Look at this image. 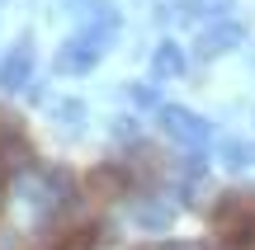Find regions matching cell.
<instances>
[{
    "instance_id": "6da1fadb",
    "label": "cell",
    "mask_w": 255,
    "mask_h": 250,
    "mask_svg": "<svg viewBox=\"0 0 255 250\" xmlns=\"http://www.w3.org/2000/svg\"><path fill=\"white\" fill-rule=\"evenodd\" d=\"M114 47V33H95V28H76L62 47L52 52V71L57 76H90L104 62V52Z\"/></svg>"
},
{
    "instance_id": "7a4b0ae2",
    "label": "cell",
    "mask_w": 255,
    "mask_h": 250,
    "mask_svg": "<svg viewBox=\"0 0 255 250\" xmlns=\"http://www.w3.org/2000/svg\"><path fill=\"white\" fill-rule=\"evenodd\" d=\"M81 179H85V203H95V208L123 203V198L132 194V184H128V175H123L119 161H100V166H90Z\"/></svg>"
},
{
    "instance_id": "3957f363",
    "label": "cell",
    "mask_w": 255,
    "mask_h": 250,
    "mask_svg": "<svg viewBox=\"0 0 255 250\" xmlns=\"http://www.w3.org/2000/svg\"><path fill=\"white\" fill-rule=\"evenodd\" d=\"M156 123H161V132H165L170 142H180V147H189V151H199L203 142L213 137L208 118H199V113L180 109V104H161V109H156Z\"/></svg>"
},
{
    "instance_id": "277c9868",
    "label": "cell",
    "mask_w": 255,
    "mask_h": 250,
    "mask_svg": "<svg viewBox=\"0 0 255 250\" xmlns=\"http://www.w3.org/2000/svg\"><path fill=\"white\" fill-rule=\"evenodd\" d=\"M119 166H123L128 184H132V189H142V194H146V189H156V184L165 179L170 161H165V156H161L156 147H146V142H132V151H128V156L119 161Z\"/></svg>"
},
{
    "instance_id": "5b68a950",
    "label": "cell",
    "mask_w": 255,
    "mask_h": 250,
    "mask_svg": "<svg viewBox=\"0 0 255 250\" xmlns=\"http://www.w3.org/2000/svg\"><path fill=\"white\" fill-rule=\"evenodd\" d=\"M33 62H38L33 43H28V38H19V43L9 47L5 57H0V90H5V94H24V90H33Z\"/></svg>"
},
{
    "instance_id": "8992f818",
    "label": "cell",
    "mask_w": 255,
    "mask_h": 250,
    "mask_svg": "<svg viewBox=\"0 0 255 250\" xmlns=\"http://www.w3.org/2000/svg\"><path fill=\"white\" fill-rule=\"evenodd\" d=\"M128 217H132L137 232H165V227L175 222V203L165 194H156V189H146V194H137V203L128 208Z\"/></svg>"
},
{
    "instance_id": "52a82bcc",
    "label": "cell",
    "mask_w": 255,
    "mask_h": 250,
    "mask_svg": "<svg viewBox=\"0 0 255 250\" xmlns=\"http://www.w3.org/2000/svg\"><path fill=\"white\" fill-rule=\"evenodd\" d=\"M241 38H246V28H241V24H232V19H213V24L199 33V57H203V62H213V57H227L232 47L241 43Z\"/></svg>"
},
{
    "instance_id": "ba28073f",
    "label": "cell",
    "mask_w": 255,
    "mask_h": 250,
    "mask_svg": "<svg viewBox=\"0 0 255 250\" xmlns=\"http://www.w3.org/2000/svg\"><path fill=\"white\" fill-rule=\"evenodd\" d=\"M184 66H189V57H184L180 43H170V38L156 43V52H151V76H156V81H180Z\"/></svg>"
},
{
    "instance_id": "9c48e42d",
    "label": "cell",
    "mask_w": 255,
    "mask_h": 250,
    "mask_svg": "<svg viewBox=\"0 0 255 250\" xmlns=\"http://www.w3.org/2000/svg\"><path fill=\"white\" fill-rule=\"evenodd\" d=\"M47 113H52V123H57L62 132H81L90 109H85L81 99H52V104H47Z\"/></svg>"
},
{
    "instance_id": "30bf717a",
    "label": "cell",
    "mask_w": 255,
    "mask_h": 250,
    "mask_svg": "<svg viewBox=\"0 0 255 250\" xmlns=\"http://www.w3.org/2000/svg\"><path fill=\"white\" fill-rule=\"evenodd\" d=\"M100 236H104L100 227H76L57 241V250H100Z\"/></svg>"
},
{
    "instance_id": "8fae6325",
    "label": "cell",
    "mask_w": 255,
    "mask_h": 250,
    "mask_svg": "<svg viewBox=\"0 0 255 250\" xmlns=\"http://www.w3.org/2000/svg\"><path fill=\"white\" fill-rule=\"evenodd\" d=\"M123 94L137 104V109H161V104H156V90H151V85H128Z\"/></svg>"
},
{
    "instance_id": "7c38bea8",
    "label": "cell",
    "mask_w": 255,
    "mask_h": 250,
    "mask_svg": "<svg viewBox=\"0 0 255 250\" xmlns=\"http://www.w3.org/2000/svg\"><path fill=\"white\" fill-rule=\"evenodd\" d=\"M114 137L119 142H137V118H119L114 123Z\"/></svg>"
},
{
    "instance_id": "4fadbf2b",
    "label": "cell",
    "mask_w": 255,
    "mask_h": 250,
    "mask_svg": "<svg viewBox=\"0 0 255 250\" xmlns=\"http://www.w3.org/2000/svg\"><path fill=\"white\" fill-rule=\"evenodd\" d=\"M5 208H9V175L0 170V217H5Z\"/></svg>"
},
{
    "instance_id": "5bb4252c",
    "label": "cell",
    "mask_w": 255,
    "mask_h": 250,
    "mask_svg": "<svg viewBox=\"0 0 255 250\" xmlns=\"http://www.w3.org/2000/svg\"><path fill=\"white\" fill-rule=\"evenodd\" d=\"M128 250H165V241H142V246H128Z\"/></svg>"
}]
</instances>
